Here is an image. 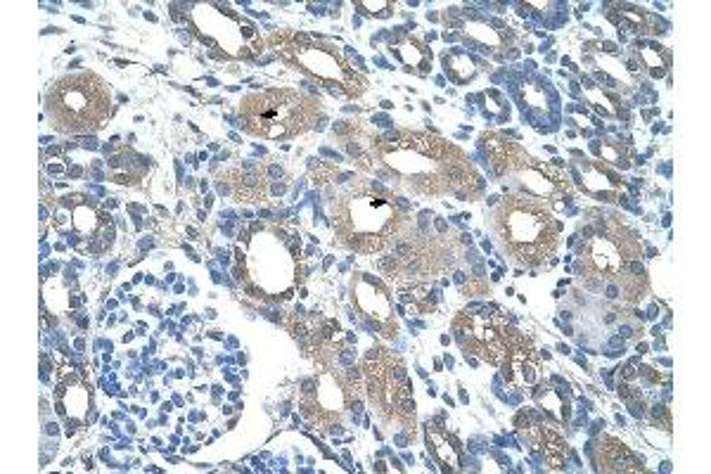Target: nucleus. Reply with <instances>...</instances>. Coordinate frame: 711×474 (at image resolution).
I'll return each instance as SVG.
<instances>
[{"instance_id":"1","label":"nucleus","mask_w":711,"mask_h":474,"mask_svg":"<svg viewBox=\"0 0 711 474\" xmlns=\"http://www.w3.org/2000/svg\"><path fill=\"white\" fill-rule=\"evenodd\" d=\"M48 117L57 131H98L112 114V100L105 81L91 72L64 76L48 91Z\"/></svg>"},{"instance_id":"2","label":"nucleus","mask_w":711,"mask_h":474,"mask_svg":"<svg viewBox=\"0 0 711 474\" xmlns=\"http://www.w3.org/2000/svg\"><path fill=\"white\" fill-rule=\"evenodd\" d=\"M247 114L252 117V124H259L254 128V133H271V126H275L273 136L280 133H294L301 128V100L292 93H266L264 98H256L247 102Z\"/></svg>"},{"instance_id":"3","label":"nucleus","mask_w":711,"mask_h":474,"mask_svg":"<svg viewBox=\"0 0 711 474\" xmlns=\"http://www.w3.org/2000/svg\"><path fill=\"white\" fill-rule=\"evenodd\" d=\"M235 181H228L235 185V192L245 200H261L266 195V185L261 181L259 174L249 171V174H233Z\"/></svg>"},{"instance_id":"4","label":"nucleus","mask_w":711,"mask_h":474,"mask_svg":"<svg viewBox=\"0 0 711 474\" xmlns=\"http://www.w3.org/2000/svg\"><path fill=\"white\" fill-rule=\"evenodd\" d=\"M268 174H271L273 178H283V169H280V166H271V169H268Z\"/></svg>"}]
</instances>
